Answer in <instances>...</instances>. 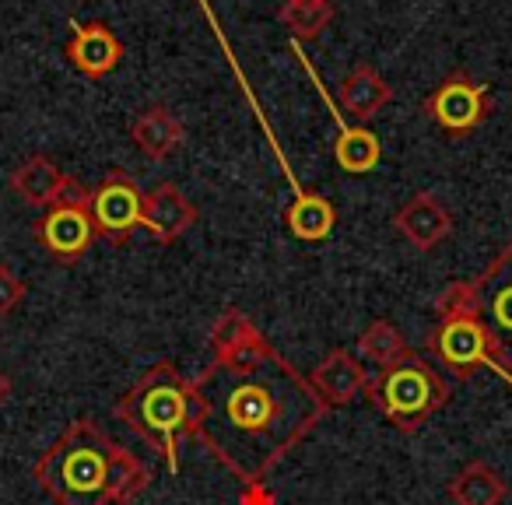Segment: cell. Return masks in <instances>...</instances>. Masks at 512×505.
Here are the masks:
<instances>
[{
	"label": "cell",
	"mask_w": 512,
	"mask_h": 505,
	"mask_svg": "<svg viewBox=\"0 0 512 505\" xmlns=\"http://www.w3.org/2000/svg\"><path fill=\"white\" fill-rule=\"evenodd\" d=\"M327 411L313 383L260 330L193 379V439L239 484H264Z\"/></svg>",
	"instance_id": "1"
},
{
	"label": "cell",
	"mask_w": 512,
	"mask_h": 505,
	"mask_svg": "<svg viewBox=\"0 0 512 505\" xmlns=\"http://www.w3.org/2000/svg\"><path fill=\"white\" fill-rule=\"evenodd\" d=\"M113 414L176 474L183 439H193V379L172 362H155L116 400Z\"/></svg>",
	"instance_id": "2"
},
{
	"label": "cell",
	"mask_w": 512,
	"mask_h": 505,
	"mask_svg": "<svg viewBox=\"0 0 512 505\" xmlns=\"http://www.w3.org/2000/svg\"><path fill=\"white\" fill-rule=\"evenodd\" d=\"M120 442H113L92 418H74L32 467L36 484L57 505H109Z\"/></svg>",
	"instance_id": "3"
},
{
	"label": "cell",
	"mask_w": 512,
	"mask_h": 505,
	"mask_svg": "<svg viewBox=\"0 0 512 505\" xmlns=\"http://www.w3.org/2000/svg\"><path fill=\"white\" fill-rule=\"evenodd\" d=\"M369 404L383 414L400 435H414L449 404V383L425 355H407L404 362L379 369V376L365 390Z\"/></svg>",
	"instance_id": "4"
},
{
	"label": "cell",
	"mask_w": 512,
	"mask_h": 505,
	"mask_svg": "<svg viewBox=\"0 0 512 505\" xmlns=\"http://www.w3.org/2000/svg\"><path fill=\"white\" fill-rule=\"evenodd\" d=\"M435 316L439 323L432 327V334L425 337V351L449 372L453 379H470L474 372L491 369L498 379L495 358H491V344L484 334L481 320L470 309V288L467 281H449L435 299Z\"/></svg>",
	"instance_id": "5"
},
{
	"label": "cell",
	"mask_w": 512,
	"mask_h": 505,
	"mask_svg": "<svg viewBox=\"0 0 512 505\" xmlns=\"http://www.w3.org/2000/svg\"><path fill=\"white\" fill-rule=\"evenodd\" d=\"M470 309L481 320L502 379L512 386V242L495 253L477 278L467 281Z\"/></svg>",
	"instance_id": "6"
},
{
	"label": "cell",
	"mask_w": 512,
	"mask_h": 505,
	"mask_svg": "<svg viewBox=\"0 0 512 505\" xmlns=\"http://www.w3.org/2000/svg\"><path fill=\"white\" fill-rule=\"evenodd\" d=\"M88 197H92V190H85L78 179H71L64 197L53 207H46V214L36 221V239L64 267L78 264L88 249H92V242L99 239L92 225V214H88Z\"/></svg>",
	"instance_id": "7"
},
{
	"label": "cell",
	"mask_w": 512,
	"mask_h": 505,
	"mask_svg": "<svg viewBox=\"0 0 512 505\" xmlns=\"http://www.w3.org/2000/svg\"><path fill=\"white\" fill-rule=\"evenodd\" d=\"M144 193L137 179L127 169H109L102 183L88 197V214H92L95 235L109 246H127L134 232L141 228Z\"/></svg>",
	"instance_id": "8"
},
{
	"label": "cell",
	"mask_w": 512,
	"mask_h": 505,
	"mask_svg": "<svg viewBox=\"0 0 512 505\" xmlns=\"http://www.w3.org/2000/svg\"><path fill=\"white\" fill-rule=\"evenodd\" d=\"M421 113H428L453 137L474 134L491 116V88L484 81L470 78L467 71H453L425 95Z\"/></svg>",
	"instance_id": "9"
},
{
	"label": "cell",
	"mask_w": 512,
	"mask_h": 505,
	"mask_svg": "<svg viewBox=\"0 0 512 505\" xmlns=\"http://www.w3.org/2000/svg\"><path fill=\"white\" fill-rule=\"evenodd\" d=\"M288 53L295 57V64L302 67V74L309 78V85L316 88V95L323 99V106H327L330 116H334V123H337V141H334L337 165H341L348 176H365V172H372L379 165V158H383V141H379L369 127H351V123H344L341 106H337L334 95L327 92L320 71L313 67V60H309V53L302 50L299 39H292V43H288Z\"/></svg>",
	"instance_id": "10"
},
{
	"label": "cell",
	"mask_w": 512,
	"mask_h": 505,
	"mask_svg": "<svg viewBox=\"0 0 512 505\" xmlns=\"http://www.w3.org/2000/svg\"><path fill=\"white\" fill-rule=\"evenodd\" d=\"M393 232H400L418 253H432L453 235V214L435 193H414L393 211Z\"/></svg>",
	"instance_id": "11"
},
{
	"label": "cell",
	"mask_w": 512,
	"mask_h": 505,
	"mask_svg": "<svg viewBox=\"0 0 512 505\" xmlns=\"http://www.w3.org/2000/svg\"><path fill=\"white\" fill-rule=\"evenodd\" d=\"M67 64L78 74H85L88 81H102L120 67L123 60V43L116 39V32L106 22H74L71 39L64 46Z\"/></svg>",
	"instance_id": "12"
},
{
	"label": "cell",
	"mask_w": 512,
	"mask_h": 505,
	"mask_svg": "<svg viewBox=\"0 0 512 505\" xmlns=\"http://www.w3.org/2000/svg\"><path fill=\"white\" fill-rule=\"evenodd\" d=\"M197 218H200V211L176 183H158L144 193L141 225L148 228L162 246H172V242L183 239V235L197 225Z\"/></svg>",
	"instance_id": "13"
},
{
	"label": "cell",
	"mask_w": 512,
	"mask_h": 505,
	"mask_svg": "<svg viewBox=\"0 0 512 505\" xmlns=\"http://www.w3.org/2000/svg\"><path fill=\"white\" fill-rule=\"evenodd\" d=\"M309 383H313L316 397L327 407H348V404H355L358 397H365L372 379H369V369H365L348 348H330L327 355H323V362L313 369Z\"/></svg>",
	"instance_id": "14"
},
{
	"label": "cell",
	"mask_w": 512,
	"mask_h": 505,
	"mask_svg": "<svg viewBox=\"0 0 512 505\" xmlns=\"http://www.w3.org/2000/svg\"><path fill=\"white\" fill-rule=\"evenodd\" d=\"M130 141H134V148L141 151L144 158L165 162V158H172L183 148L186 127L169 106L155 102V106H144L141 113L134 116V123H130Z\"/></svg>",
	"instance_id": "15"
},
{
	"label": "cell",
	"mask_w": 512,
	"mask_h": 505,
	"mask_svg": "<svg viewBox=\"0 0 512 505\" xmlns=\"http://www.w3.org/2000/svg\"><path fill=\"white\" fill-rule=\"evenodd\" d=\"M71 179L74 176H67V172L60 169L50 155H32V158H25L15 172H11L8 183H11V193H15L22 204L53 207L60 197H64V190L71 186Z\"/></svg>",
	"instance_id": "16"
},
{
	"label": "cell",
	"mask_w": 512,
	"mask_h": 505,
	"mask_svg": "<svg viewBox=\"0 0 512 505\" xmlns=\"http://www.w3.org/2000/svg\"><path fill=\"white\" fill-rule=\"evenodd\" d=\"M393 102V88L369 60L355 64L341 81V109L355 123H369L372 116H379Z\"/></svg>",
	"instance_id": "17"
},
{
	"label": "cell",
	"mask_w": 512,
	"mask_h": 505,
	"mask_svg": "<svg viewBox=\"0 0 512 505\" xmlns=\"http://www.w3.org/2000/svg\"><path fill=\"white\" fill-rule=\"evenodd\" d=\"M446 495L453 498V505H502L509 488L488 460H467L449 477Z\"/></svg>",
	"instance_id": "18"
},
{
	"label": "cell",
	"mask_w": 512,
	"mask_h": 505,
	"mask_svg": "<svg viewBox=\"0 0 512 505\" xmlns=\"http://www.w3.org/2000/svg\"><path fill=\"white\" fill-rule=\"evenodd\" d=\"M285 225L288 232L295 235L299 242H323L337 225V211L323 193L309 190L306 197L288 200L285 207Z\"/></svg>",
	"instance_id": "19"
},
{
	"label": "cell",
	"mask_w": 512,
	"mask_h": 505,
	"mask_svg": "<svg viewBox=\"0 0 512 505\" xmlns=\"http://www.w3.org/2000/svg\"><path fill=\"white\" fill-rule=\"evenodd\" d=\"M358 355L376 369H390V365L404 362L407 355H414V348L407 344L404 330L390 320H372L358 337Z\"/></svg>",
	"instance_id": "20"
},
{
	"label": "cell",
	"mask_w": 512,
	"mask_h": 505,
	"mask_svg": "<svg viewBox=\"0 0 512 505\" xmlns=\"http://www.w3.org/2000/svg\"><path fill=\"white\" fill-rule=\"evenodd\" d=\"M334 0H281L278 22L292 32V39H320L334 22Z\"/></svg>",
	"instance_id": "21"
},
{
	"label": "cell",
	"mask_w": 512,
	"mask_h": 505,
	"mask_svg": "<svg viewBox=\"0 0 512 505\" xmlns=\"http://www.w3.org/2000/svg\"><path fill=\"white\" fill-rule=\"evenodd\" d=\"M151 484V467L144 460H137L130 449L120 446L113 463V474H109V505H130L137 495H144Z\"/></svg>",
	"instance_id": "22"
},
{
	"label": "cell",
	"mask_w": 512,
	"mask_h": 505,
	"mask_svg": "<svg viewBox=\"0 0 512 505\" xmlns=\"http://www.w3.org/2000/svg\"><path fill=\"white\" fill-rule=\"evenodd\" d=\"M249 334H256V327L249 323V316L242 313L239 306H228V309H221L218 320L211 323V334H207V341H211L214 355H225L228 348L242 344Z\"/></svg>",
	"instance_id": "23"
},
{
	"label": "cell",
	"mask_w": 512,
	"mask_h": 505,
	"mask_svg": "<svg viewBox=\"0 0 512 505\" xmlns=\"http://www.w3.org/2000/svg\"><path fill=\"white\" fill-rule=\"evenodd\" d=\"M22 302H25V281L8 264H0V320L15 313Z\"/></svg>",
	"instance_id": "24"
},
{
	"label": "cell",
	"mask_w": 512,
	"mask_h": 505,
	"mask_svg": "<svg viewBox=\"0 0 512 505\" xmlns=\"http://www.w3.org/2000/svg\"><path fill=\"white\" fill-rule=\"evenodd\" d=\"M11 393H15V383H11V376L4 369H0V407L8 404L11 400Z\"/></svg>",
	"instance_id": "25"
}]
</instances>
